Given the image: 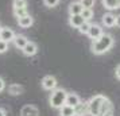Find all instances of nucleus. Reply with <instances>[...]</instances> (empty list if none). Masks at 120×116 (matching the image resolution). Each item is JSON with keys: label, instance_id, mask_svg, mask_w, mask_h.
I'll return each mask as SVG.
<instances>
[{"label": "nucleus", "instance_id": "nucleus-15", "mask_svg": "<svg viewBox=\"0 0 120 116\" xmlns=\"http://www.w3.org/2000/svg\"><path fill=\"white\" fill-rule=\"evenodd\" d=\"M82 10H84V7L80 1H73L69 6V15H78L82 12Z\"/></svg>", "mask_w": 120, "mask_h": 116}, {"label": "nucleus", "instance_id": "nucleus-20", "mask_svg": "<svg viewBox=\"0 0 120 116\" xmlns=\"http://www.w3.org/2000/svg\"><path fill=\"white\" fill-rule=\"evenodd\" d=\"M90 26H92V23H89V20H85V22L82 23L81 26H80V28H78V31L81 34H84V35H88V33H89V28H90Z\"/></svg>", "mask_w": 120, "mask_h": 116}, {"label": "nucleus", "instance_id": "nucleus-19", "mask_svg": "<svg viewBox=\"0 0 120 116\" xmlns=\"http://www.w3.org/2000/svg\"><path fill=\"white\" fill-rule=\"evenodd\" d=\"M18 8H27V0H14L12 10H18Z\"/></svg>", "mask_w": 120, "mask_h": 116}, {"label": "nucleus", "instance_id": "nucleus-10", "mask_svg": "<svg viewBox=\"0 0 120 116\" xmlns=\"http://www.w3.org/2000/svg\"><path fill=\"white\" fill-rule=\"evenodd\" d=\"M23 54L24 55H28V57H33V55L37 54V51H38V46L34 43V42H31V41H28L27 45L24 46L22 49Z\"/></svg>", "mask_w": 120, "mask_h": 116}, {"label": "nucleus", "instance_id": "nucleus-21", "mask_svg": "<svg viewBox=\"0 0 120 116\" xmlns=\"http://www.w3.org/2000/svg\"><path fill=\"white\" fill-rule=\"evenodd\" d=\"M81 15H82V18H84L85 20H90V19L93 18V10L92 8H84L82 12H81Z\"/></svg>", "mask_w": 120, "mask_h": 116}, {"label": "nucleus", "instance_id": "nucleus-25", "mask_svg": "<svg viewBox=\"0 0 120 116\" xmlns=\"http://www.w3.org/2000/svg\"><path fill=\"white\" fill-rule=\"evenodd\" d=\"M7 50H8V42L0 39V54H1V53H6Z\"/></svg>", "mask_w": 120, "mask_h": 116}, {"label": "nucleus", "instance_id": "nucleus-23", "mask_svg": "<svg viewBox=\"0 0 120 116\" xmlns=\"http://www.w3.org/2000/svg\"><path fill=\"white\" fill-rule=\"evenodd\" d=\"M80 3L82 4L84 8H92L96 3V0H80Z\"/></svg>", "mask_w": 120, "mask_h": 116}, {"label": "nucleus", "instance_id": "nucleus-3", "mask_svg": "<svg viewBox=\"0 0 120 116\" xmlns=\"http://www.w3.org/2000/svg\"><path fill=\"white\" fill-rule=\"evenodd\" d=\"M107 100L105 96L103 94H96L92 99L88 101L89 105V115L90 116H101V109H103V104Z\"/></svg>", "mask_w": 120, "mask_h": 116}, {"label": "nucleus", "instance_id": "nucleus-11", "mask_svg": "<svg viewBox=\"0 0 120 116\" xmlns=\"http://www.w3.org/2000/svg\"><path fill=\"white\" fill-rule=\"evenodd\" d=\"M39 112L37 109V107H34V105H24L20 111V116H38Z\"/></svg>", "mask_w": 120, "mask_h": 116}, {"label": "nucleus", "instance_id": "nucleus-1", "mask_svg": "<svg viewBox=\"0 0 120 116\" xmlns=\"http://www.w3.org/2000/svg\"><path fill=\"white\" fill-rule=\"evenodd\" d=\"M113 46V37L111 34H103L100 38L93 39L92 45H90V50L93 54L101 55L104 53H107L111 50V47Z\"/></svg>", "mask_w": 120, "mask_h": 116}, {"label": "nucleus", "instance_id": "nucleus-17", "mask_svg": "<svg viewBox=\"0 0 120 116\" xmlns=\"http://www.w3.org/2000/svg\"><path fill=\"white\" fill-rule=\"evenodd\" d=\"M101 1H103L104 8H107L108 11L120 8V0H101Z\"/></svg>", "mask_w": 120, "mask_h": 116}, {"label": "nucleus", "instance_id": "nucleus-4", "mask_svg": "<svg viewBox=\"0 0 120 116\" xmlns=\"http://www.w3.org/2000/svg\"><path fill=\"white\" fill-rule=\"evenodd\" d=\"M57 78L54 76H46L42 80V88L46 89V90H54L57 88Z\"/></svg>", "mask_w": 120, "mask_h": 116}, {"label": "nucleus", "instance_id": "nucleus-24", "mask_svg": "<svg viewBox=\"0 0 120 116\" xmlns=\"http://www.w3.org/2000/svg\"><path fill=\"white\" fill-rule=\"evenodd\" d=\"M58 3H60V0H43V4L46 7H49V8H53V7L58 6Z\"/></svg>", "mask_w": 120, "mask_h": 116}, {"label": "nucleus", "instance_id": "nucleus-26", "mask_svg": "<svg viewBox=\"0 0 120 116\" xmlns=\"http://www.w3.org/2000/svg\"><path fill=\"white\" fill-rule=\"evenodd\" d=\"M4 88H6V82H4V80H3V78L0 77V92H3Z\"/></svg>", "mask_w": 120, "mask_h": 116}, {"label": "nucleus", "instance_id": "nucleus-16", "mask_svg": "<svg viewBox=\"0 0 120 116\" xmlns=\"http://www.w3.org/2000/svg\"><path fill=\"white\" fill-rule=\"evenodd\" d=\"M60 116H76V109L74 107H70V105H62L60 108Z\"/></svg>", "mask_w": 120, "mask_h": 116}, {"label": "nucleus", "instance_id": "nucleus-31", "mask_svg": "<svg viewBox=\"0 0 120 116\" xmlns=\"http://www.w3.org/2000/svg\"><path fill=\"white\" fill-rule=\"evenodd\" d=\"M1 28H3V27H1V26H0V33H1Z\"/></svg>", "mask_w": 120, "mask_h": 116}, {"label": "nucleus", "instance_id": "nucleus-7", "mask_svg": "<svg viewBox=\"0 0 120 116\" xmlns=\"http://www.w3.org/2000/svg\"><path fill=\"white\" fill-rule=\"evenodd\" d=\"M18 24H19V27H22V28L31 27L34 24V18L31 16L30 14L24 15V16H22V18H18Z\"/></svg>", "mask_w": 120, "mask_h": 116}, {"label": "nucleus", "instance_id": "nucleus-22", "mask_svg": "<svg viewBox=\"0 0 120 116\" xmlns=\"http://www.w3.org/2000/svg\"><path fill=\"white\" fill-rule=\"evenodd\" d=\"M12 12H14V15H15V18H22L24 16V15H27L28 11H27V8H18V10H12Z\"/></svg>", "mask_w": 120, "mask_h": 116}, {"label": "nucleus", "instance_id": "nucleus-5", "mask_svg": "<svg viewBox=\"0 0 120 116\" xmlns=\"http://www.w3.org/2000/svg\"><path fill=\"white\" fill-rule=\"evenodd\" d=\"M104 34V31H103V27L100 26V24H92L90 26V28H89V33H88V37L92 39H97V38H100L101 35Z\"/></svg>", "mask_w": 120, "mask_h": 116}, {"label": "nucleus", "instance_id": "nucleus-6", "mask_svg": "<svg viewBox=\"0 0 120 116\" xmlns=\"http://www.w3.org/2000/svg\"><path fill=\"white\" fill-rule=\"evenodd\" d=\"M15 35L16 34L14 33V30L10 27H3L1 28V33H0V39H3V41H6V42H11V41H14V38H15Z\"/></svg>", "mask_w": 120, "mask_h": 116}, {"label": "nucleus", "instance_id": "nucleus-14", "mask_svg": "<svg viewBox=\"0 0 120 116\" xmlns=\"http://www.w3.org/2000/svg\"><path fill=\"white\" fill-rule=\"evenodd\" d=\"M74 109H76V116L89 115V105H88V103H80Z\"/></svg>", "mask_w": 120, "mask_h": 116}, {"label": "nucleus", "instance_id": "nucleus-2", "mask_svg": "<svg viewBox=\"0 0 120 116\" xmlns=\"http://www.w3.org/2000/svg\"><path fill=\"white\" fill-rule=\"evenodd\" d=\"M66 96H68V92L65 89L55 88L54 90H51V94H50V105L55 109H60L62 105L66 104Z\"/></svg>", "mask_w": 120, "mask_h": 116}, {"label": "nucleus", "instance_id": "nucleus-9", "mask_svg": "<svg viewBox=\"0 0 120 116\" xmlns=\"http://www.w3.org/2000/svg\"><path fill=\"white\" fill-rule=\"evenodd\" d=\"M101 22H103V26H105V27H113L116 24V16L112 12H107V14L103 15Z\"/></svg>", "mask_w": 120, "mask_h": 116}, {"label": "nucleus", "instance_id": "nucleus-28", "mask_svg": "<svg viewBox=\"0 0 120 116\" xmlns=\"http://www.w3.org/2000/svg\"><path fill=\"white\" fill-rule=\"evenodd\" d=\"M115 74H116V77H117V78L120 80V65H119L117 67H116V70H115Z\"/></svg>", "mask_w": 120, "mask_h": 116}, {"label": "nucleus", "instance_id": "nucleus-12", "mask_svg": "<svg viewBox=\"0 0 120 116\" xmlns=\"http://www.w3.org/2000/svg\"><path fill=\"white\" fill-rule=\"evenodd\" d=\"M81 103V99H80V96L76 93H68L66 96V104L70 105V107H74L76 108L77 105Z\"/></svg>", "mask_w": 120, "mask_h": 116}, {"label": "nucleus", "instance_id": "nucleus-27", "mask_svg": "<svg viewBox=\"0 0 120 116\" xmlns=\"http://www.w3.org/2000/svg\"><path fill=\"white\" fill-rule=\"evenodd\" d=\"M117 28H120V15H116V24H115Z\"/></svg>", "mask_w": 120, "mask_h": 116}, {"label": "nucleus", "instance_id": "nucleus-8", "mask_svg": "<svg viewBox=\"0 0 120 116\" xmlns=\"http://www.w3.org/2000/svg\"><path fill=\"white\" fill-rule=\"evenodd\" d=\"M85 22V19L82 18L81 14H78V15H69V26L73 28H80L82 23Z\"/></svg>", "mask_w": 120, "mask_h": 116}, {"label": "nucleus", "instance_id": "nucleus-30", "mask_svg": "<svg viewBox=\"0 0 120 116\" xmlns=\"http://www.w3.org/2000/svg\"><path fill=\"white\" fill-rule=\"evenodd\" d=\"M101 116H113V115H112V112H107V113H104Z\"/></svg>", "mask_w": 120, "mask_h": 116}, {"label": "nucleus", "instance_id": "nucleus-29", "mask_svg": "<svg viewBox=\"0 0 120 116\" xmlns=\"http://www.w3.org/2000/svg\"><path fill=\"white\" fill-rule=\"evenodd\" d=\"M0 116H7V113H6V111L3 109V108H0Z\"/></svg>", "mask_w": 120, "mask_h": 116}, {"label": "nucleus", "instance_id": "nucleus-13", "mask_svg": "<svg viewBox=\"0 0 120 116\" xmlns=\"http://www.w3.org/2000/svg\"><path fill=\"white\" fill-rule=\"evenodd\" d=\"M12 42H14V45H15V47H16V49L22 50L23 47L27 45L28 39L26 38L24 35H20V34H19V35H15V38H14V41H12Z\"/></svg>", "mask_w": 120, "mask_h": 116}, {"label": "nucleus", "instance_id": "nucleus-18", "mask_svg": "<svg viewBox=\"0 0 120 116\" xmlns=\"http://www.w3.org/2000/svg\"><path fill=\"white\" fill-rule=\"evenodd\" d=\"M8 92L12 94V96H18V94H22L23 93V86L19 85V84H11L8 86Z\"/></svg>", "mask_w": 120, "mask_h": 116}]
</instances>
